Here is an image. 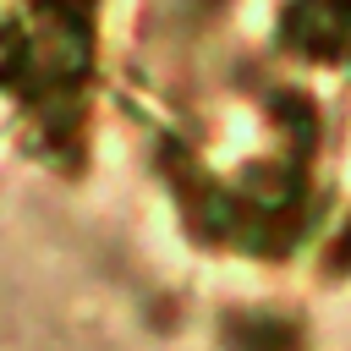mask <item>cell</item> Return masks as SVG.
<instances>
[{
  "instance_id": "7a4b0ae2",
  "label": "cell",
  "mask_w": 351,
  "mask_h": 351,
  "mask_svg": "<svg viewBox=\"0 0 351 351\" xmlns=\"http://www.w3.org/2000/svg\"><path fill=\"white\" fill-rule=\"evenodd\" d=\"M236 340H241V351H291V329L280 318H247L236 329Z\"/></svg>"
},
{
  "instance_id": "6da1fadb",
  "label": "cell",
  "mask_w": 351,
  "mask_h": 351,
  "mask_svg": "<svg viewBox=\"0 0 351 351\" xmlns=\"http://www.w3.org/2000/svg\"><path fill=\"white\" fill-rule=\"evenodd\" d=\"M285 27L307 55H346L351 49V0H302Z\"/></svg>"
}]
</instances>
